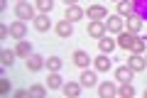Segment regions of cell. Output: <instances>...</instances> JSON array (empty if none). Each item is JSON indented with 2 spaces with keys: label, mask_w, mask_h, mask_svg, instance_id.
<instances>
[{
  "label": "cell",
  "mask_w": 147,
  "mask_h": 98,
  "mask_svg": "<svg viewBox=\"0 0 147 98\" xmlns=\"http://www.w3.org/2000/svg\"><path fill=\"white\" fill-rule=\"evenodd\" d=\"M118 96H120V98H132V96H135V88H132L130 83H123V86L118 88Z\"/></svg>",
  "instance_id": "cell-26"
},
{
  "label": "cell",
  "mask_w": 147,
  "mask_h": 98,
  "mask_svg": "<svg viewBox=\"0 0 147 98\" xmlns=\"http://www.w3.org/2000/svg\"><path fill=\"white\" fill-rule=\"evenodd\" d=\"M15 57H17V52H12V49H3V52H0V62H3V66H12V64H15Z\"/></svg>",
  "instance_id": "cell-20"
},
{
  "label": "cell",
  "mask_w": 147,
  "mask_h": 98,
  "mask_svg": "<svg viewBox=\"0 0 147 98\" xmlns=\"http://www.w3.org/2000/svg\"><path fill=\"white\" fill-rule=\"evenodd\" d=\"M57 34H59V37H64V39H69V37L74 34V22L61 20V22L57 25Z\"/></svg>",
  "instance_id": "cell-8"
},
{
  "label": "cell",
  "mask_w": 147,
  "mask_h": 98,
  "mask_svg": "<svg viewBox=\"0 0 147 98\" xmlns=\"http://www.w3.org/2000/svg\"><path fill=\"white\" fill-rule=\"evenodd\" d=\"M88 62H91V57L84 52V49H79V52H74V64L76 66H81V69H86L88 66Z\"/></svg>",
  "instance_id": "cell-16"
},
{
  "label": "cell",
  "mask_w": 147,
  "mask_h": 98,
  "mask_svg": "<svg viewBox=\"0 0 147 98\" xmlns=\"http://www.w3.org/2000/svg\"><path fill=\"white\" fill-rule=\"evenodd\" d=\"M132 12H135V3H132V0H120V3H118V15L120 17L132 15Z\"/></svg>",
  "instance_id": "cell-14"
},
{
  "label": "cell",
  "mask_w": 147,
  "mask_h": 98,
  "mask_svg": "<svg viewBox=\"0 0 147 98\" xmlns=\"http://www.w3.org/2000/svg\"><path fill=\"white\" fill-rule=\"evenodd\" d=\"M88 34L100 39V37L105 34V22H103V20H91V22H88Z\"/></svg>",
  "instance_id": "cell-3"
},
{
  "label": "cell",
  "mask_w": 147,
  "mask_h": 98,
  "mask_svg": "<svg viewBox=\"0 0 147 98\" xmlns=\"http://www.w3.org/2000/svg\"><path fill=\"white\" fill-rule=\"evenodd\" d=\"M61 59H59V57H49L47 59V69H49V71H59V69H61Z\"/></svg>",
  "instance_id": "cell-27"
},
{
  "label": "cell",
  "mask_w": 147,
  "mask_h": 98,
  "mask_svg": "<svg viewBox=\"0 0 147 98\" xmlns=\"http://www.w3.org/2000/svg\"><path fill=\"white\" fill-rule=\"evenodd\" d=\"M132 3H135V15L147 20V0H132Z\"/></svg>",
  "instance_id": "cell-23"
},
{
  "label": "cell",
  "mask_w": 147,
  "mask_h": 98,
  "mask_svg": "<svg viewBox=\"0 0 147 98\" xmlns=\"http://www.w3.org/2000/svg\"><path fill=\"white\" fill-rule=\"evenodd\" d=\"M0 93H3V96H7V93H10V83H7L5 78L0 81Z\"/></svg>",
  "instance_id": "cell-30"
},
{
  "label": "cell",
  "mask_w": 147,
  "mask_h": 98,
  "mask_svg": "<svg viewBox=\"0 0 147 98\" xmlns=\"http://www.w3.org/2000/svg\"><path fill=\"white\" fill-rule=\"evenodd\" d=\"M127 30H130V32H140L142 30V17L135 15V12L127 15Z\"/></svg>",
  "instance_id": "cell-18"
},
{
  "label": "cell",
  "mask_w": 147,
  "mask_h": 98,
  "mask_svg": "<svg viewBox=\"0 0 147 98\" xmlns=\"http://www.w3.org/2000/svg\"><path fill=\"white\" fill-rule=\"evenodd\" d=\"M96 83H98V81H96V74L93 71H84V74H81V86H84V88H93Z\"/></svg>",
  "instance_id": "cell-22"
},
{
  "label": "cell",
  "mask_w": 147,
  "mask_h": 98,
  "mask_svg": "<svg viewBox=\"0 0 147 98\" xmlns=\"http://www.w3.org/2000/svg\"><path fill=\"white\" fill-rule=\"evenodd\" d=\"M37 7L42 12H52V7H54V0H37Z\"/></svg>",
  "instance_id": "cell-28"
},
{
  "label": "cell",
  "mask_w": 147,
  "mask_h": 98,
  "mask_svg": "<svg viewBox=\"0 0 147 98\" xmlns=\"http://www.w3.org/2000/svg\"><path fill=\"white\" fill-rule=\"evenodd\" d=\"M132 74H135V71H132L130 66H118V69H115V78H118L120 83H130Z\"/></svg>",
  "instance_id": "cell-10"
},
{
  "label": "cell",
  "mask_w": 147,
  "mask_h": 98,
  "mask_svg": "<svg viewBox=\"0 0 147 98\" xmlns=\"http://www.w3.org/2000/svg\"><path fill=\"white\" fill-rule=\"evenodd\" d=\"M135 39H137L135 32H130V30H127V32H120V34H118V47H123V49H130Z\"/></svg>",
  "instance_id": "cell-4"
},
{
  "label": "cell",
  "mask_w": 147,
  "mask_h": 98,
  "mask_svg": "<svg viewBox=\"0 0 147 98\" xmlns=\"http://www.w3.org/2000/svg\"><path fill=\"white\" fill-rule=\"evenodd\" d=\"M34 27H37L39 32H47L49 27H52V22H49L47 12H42V15H37V17H34Z\"/></svg>",
  "instance_id": "cell-17"
},
{
  "label": "cell",
  "mask_w": 147,
  "mask_h": 98,
  "mask_svg": "<svg viewBox=\"0 0 147 98\" xmlns=\"http://www.w3.org/2000/svg\"><path fill=\"white\" fill-rule=\"evenodd\" d=\"M86 15H88V20H105V17H108V10H105L103 5H91L88 10H86Z\"/></svg>",
  "instance_id": "cell-5"
},
{
  "label": "cell",
  "mask_w": 147,
  "mask_h": 98,
  "mask_svg": "<svg viewBox=\"0 0 147 98\" xmlns=\"http://www.w3.org/2000/svg\"><path fill=\"white\" fill-rule=\"evenodd\" d=\"M61 91H64V96H66V98H76L81 93V83L69 81V83H64V86H61Z\"/></svg>",
  "instance_id": "cell-11"
},
{
  "label": "cell",
  "mask_w": 147,
  "mask_h": 98,
  "mask_svg": "<svg viewBox=\"0 0 147 98\" xmlns=\"http://www.w3.org/2000/svg\"><path fill=\"white\" fill-rule=\"evenodd\" d=\"M115 3H120V0H115Z\"/></svg>",
  "instance_id": "cell-34"
},
{
  "label": "cell",
  "mask_w": 147,
  "mask_h": 98,
  "mask_svg": "<svg viewBox=\"0 0 147 98\" xmlns=\"http://www.w3.org/2000/svg\"><path fill=\"white\" fill-rule=\"evenodd\" d=\"M42 66H47V59H44V57H39V54L27 57V69H30V71H39Z\"/></svg>",
  "instance_id": "cell-6"
},
{
  "label": "cell",
  "mask_w": 147,
  "mask_h": 98,
  "mask_svg": "<svg viewBox=\"0 0 147 98\" xmlns=\"http://www.w3.org/2000/svg\"><path fill=\"white\" fill-rule=\"evenodd\" d=\"M17 3H22V0H17Z\"/></svg>",
  "instance_id": "cell-35"
},
{
  "label": "cell",
  "mask_w": 147,
  "mask_h": 98,
  "mask_svg": "<svg viewBox=\"0 0 147 98\" xmlns=\"http://www.w3.org/2000/svg\"><path fill=\"white\" fill-rule=\"evenodd\" d=\"M145 49H147V42H145V39H140V37H137V39L132 42V47H130V52H132V54H142Z\"/></svg>",
  "instance_id": "cell-25"
},
{
  "label": "cell",
  "mask_w": 147,
  "mask_h": 98,
  "mask_svg": "<svg viewBox=\"0 0 147 98\" xmlns=\"http://www.w3.org/2000/svg\"><path fill=\"white\" fill-rule=\"evenodd\" d=\"M10 34H12V32H10V27H5V25L0 27V37H3V39H7Z\"/></svg>",
  "instance_id": "cell-31"
},
{
  "label": "cell",
  "mask_w": 147,
  "mask_h": 98,
  "mask_svg": "<svg viewBox=\"0 0 147 98\" xmlns=\"http://www.w3.org/2000/svg\"><path fill=\"white\" fill-rule=\"evenodd\" d=\"M47 86H49V91H57V88L64 86V81H61V76H59L57 71H52V74H49V78H47Z\"/></svg>",
  "instance_id": "cell-21"
},
{
  "label": "cell",
  "mask_w": 147,
  "mask_h": 98,
  "mask_svg": "<svg viewBox=\"0 0 147 98\" xmlns=\"http://www.w3.org/2000/svg\"><path fill=\"white\" fill-rule=\"evenodd\" d=\"M127 66H130L132 71H145L147 69V59H142L140 54H132V57L127 59Z\"/></svg>",
  "instance_id": "cell-7"
},
{
  "label": "cell",
  "mask_w": 147,
  "mask_h": 98,
  "mask_svg": "<svg viewBox=\"0 0 147 98\" xmlns=\"http://www.w3.org/2000/svg\"><path fill=\"white\" fill-rule=\"evenodd\" d=\"M64 3H66V5H76V3H79V0H64Z\"/></svg>",
  "instance_id": "cell-32"
},
{
  "label": "cell",
  "mask_w": 147,
  "mask_h": 98,
  "mask_svg": "<svg viewBox=\"0 0 147 98\" xmlns=\"http://www.w3.org/2000/svg\"><path fill=\"white\" fill-rule=\"evenodd\" d=\"M105 30L120 34V32H123V17L120 15H108V17H105Z\"/></svg>",
  "instance_id": "cell-2"
},
{
  "label": "cell",
  "mask_w": 147,
  "mask_h": 98,
  "mask_svg": "<svg viewBox=\"0 0 147 98\" xmlns=\"http://www.w3.org/2000/svg\"><path fill=\"white\" fill-rule=\"evenodd\" d=\"M84 15H86V12L81 10L79 5H66V17H64V20H69V22H76V20H81Z\"/></svg>",
  "instance_id": "cell-9"
},
{
  "label": "cell",
  "mask_w": 147,
  "mask_h": 98,
  "mask_svg": "<svg viewBox=\"0 0 147 98\" xmlns=\"http://www.w3.org/2000/svg\"><path fill=\"white\" fill-rule=\"evenodd\" d=\"M30 96L44 98V96H47V88H44V86H30Z\"/></svg>",
  "instance_id": "cell-29"
},
{
  "label": "cell",
  "mask_w": 147,
  "mask_h": 98,
  "mask_svg": "<svg viewBox=\"0 0 147 98\" xmlns=\"http://www.w3.org/2000/svg\"><path fill=\"white\" fill-rule=\"evenodd\" d=\"M15 52H17V57H32V47H30V42H25V39H20L17 42V47H15Z\"/></svg>",
  "instance_id": "cell-19"
},
{
  "label": "cell",
  "mask_w": 147,
  "mask_h": 98,
  "mask_svg": "<svg viewBox=\"0 0 147 98\" xmlns=\"http://www.w3.org/2000/svg\"><path fill=\"white\" fill-rule=\"evenodd\" d=\"M93 64H96V69H98V71H108V69H110V59L105 57V54H100Z\"/></svg>",
  "instance_id": "cell-24"
},
{
  "label": "cell",
  "mask_w": 147,
  "mask_h": 98,
  "mask_svg": "<svg viewBox=\"0 0 147 98\" xmlns=\"http://www.w3.org/2000/svg\"><path fill=\"white\" fill-rule=\"evenodd\" d=\"M115 44H118V42H113V39H108V37H100V39H98V49H100V52H103V54H110V52H113V49H115Z\"/></svg>",
  "instance_id": "cell-15"
},
{
  "label": "cell",
  "mask_w": 147,
  "mask_h": 98,
  "mask_svg": "<svg viewBox=\"0 0 147 98\" xmlns=\"http://www.w3.org/2000/svg\"><path fill=\"white\" fill-rule=\"evenodd\" d=\"M98 96L100 98H113V96H118V88L113 86V83L105 81V83H100V86H98Z\"/></svg>",
  "instance_id": "cell-12"
},
{
  "label": "cell",
  "mask_w": 147,
  "mask_h": 98,
  "mask_svg": "<svg viewBox=\"0 0 147 98\" xmlns=\"http://www.w3.org/2000/svg\"><path fill=\"white\" fill-rule=\"evenodd\" d=\"M145 98H147V91H145Z\"/></svg>",
  "instance_id": "cell-33"
},
{
  "label": "cell",
  "mask_w": 147,
  "mask_h": 98,
  "mask_svg": "<svg viewBox=\"0 0 147 98\" xmlns=\"http://www.w3.org/2000/svg\"><path fill=\"white\" fill-rule=\"evenodd\" d=\"M15 15L20 17V20H34V7L30 5V3H27V0H22V3H17L15 5Z\"/></svg>",
  "instance_id": "cell-1"
},
{
  "label": "cell",
  "mask_w": 147,
  "mask_h": 98,
  "mask_svg": "<svg viewBox=\"0 0 147 98\" xmlns=\"http://www.w3.org/2000/svg\"><path fill=\"white\" fill-rule=\"evenodd\" d=\"M10 32H12V37H15V39H25L27 27H25V22H22V20H17V22H12V25H10Z\"/></svg>",
  "instance_id": "cell-13"
}]
</instances>
